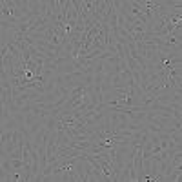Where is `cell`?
Returning a JSON list of instances; mask_svg holds the SVG:
<instances>
[{
  "label": "cell",
  "mask_w": 182,
  "mask_h": 182,
  "mask_svg": "<svg viewBox=\"0 0 182 182\" xmlns=\"http://www.w3.org/2000/svg\"><path fill=\"white\" fill-rule=\"evenodd\" d=\"M104 82V73L100 75H93V84H102Z\"/></svg>",
  "instance_id": "2"
},
{
  "label": "cell",
  "mask_w": 182,
  "mask_h": 182,
  "mask_svg": "<svg viewBox=\"0 0 182 182\" xmlns=\"http://www.w3.org/2000/svg\"><path fill=\"white\" fill-rule=\"evenodd\" d=\"M13 131H15V129H13ZM13 131H2V135H0V146L7 144V142L11 140V137H13Z\"/></svg>",
  "instance_id": "1"
}]
</instances>
